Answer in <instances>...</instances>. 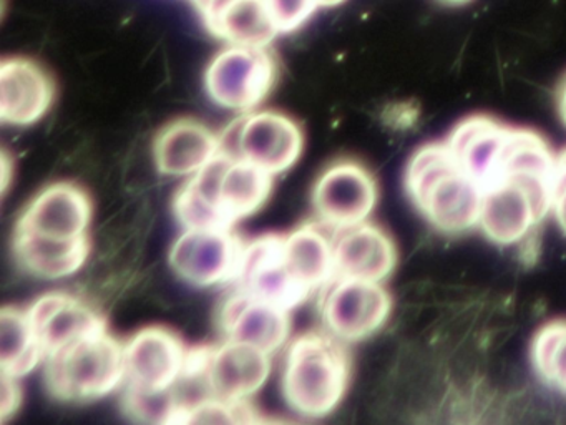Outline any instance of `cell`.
Here are the masks:
<instances>
[{
  "label": "cell",
  "instance_id": "6da1fadb",
  "mask_svg": "<svg viewBox=\"0 0 566 425\" xmlns=\"http://www.w3.org/2000/svg\"><path fill=\"white\" fill-rule=\"evenodd\" d=\"M403 185L437 231L460 235L479 226L482 185L460 166L446 142L420 146L410 156Z\"/></svg>",
  "mask_w": 566,
  "mask_h": 425
},
{
  "label": "cell",
  "instance_id": "7a4b0ae2",
  "mask_svg": "<svg viewBox=\"0 0 566 425\" xmlns=\"http://www.w3.org/2000/svg\"><path fill=\"white\" fill-rule=\"evenodd\" d=\"M353 361L346 342L329 332H304L287 342L281 391L287 407L304 418L333 414L349 387Z\"/></svg>",
  "mask_w": 566,
  "mask_h": 425
},
{
  "label": "cell",
  "instance_id": "3957f363",
  "mask_svg": "<svg viewBox=\"0 0 566 425\" xmlns=\"http://www.w3.org/2000/svg\"><path fill=\"white\" fill-rule=\"evenodd\" d=\"M42 369L45 388L55 401H101L124 387V342L105 329L52 352Z\"/></svg>",
  "mask_w": 566,
  "mask_h": 425
},
{
  "label": "cell",
  "instance_id": "277c9868",
  "mask_svg": "<svg viewBox=\"0 0 566 425\" xmlns=\"http://www.w3.org/2000/svg\"><path fill=\"white\" fill-rule=\"evenodd\" d=\"M273 371V355L243 342L223 339L221 344L190 349L184 379L198 385L201 394L227 401H250Z\"/></svg>",
  "mask_w": 566,
  "mask_h": 425
},
{
  "label": "cell",
  "instance_id": "5b68a950",
  "mask_svg": "<svg viewBox=\"0 0 566 425\" xmlns=\"http://www.w3.org/2000/svg\"><path fill=\"white\" fill-rule=\"evenodd\" d=\"M277 80V60L270 46L228 45L208 63L205 90L211 102L238 113L254 112Z\"/></svg>",
  "mask_w": 566,
  "mask_h": 425
},
{
  "label": "cell",
  "instance_id": "8992f818",
  "mask_svg": "<svg viewBox=\"0 0 566 425\" xmlns=\"http://www.w3.org/2000/svg\"><path fill=\"white\" fill-rule=\"evenodd\" d=\"M223 152L253 163L270 175L290 172L304 152L303 126L277 110L244 113L228 128Z\"/></svg>",
  "mask_w": 566,
  "mask_h": 425
},
{
  "label": "cell",
  "instance_id": "52a82bcc",
  "mask_svg": "<svg viewBox=\"0 0 566 425\" xmlns=\"http://www.w3.org/2000/svg\"><path fill=\"white\" fill-rule=\"evenodd\" d=\"M190 349L165 328L147 325L124 341V391L158 395L174 391L187 374Z\"/></svg>",
  "mask_w": 566,
  "mask_h": 425
},
{
  "label": "cell",
  "instance_id": "ba28073f",
  "mask_svg": "<svg viewBox=\"0 0 566 425\" xmlns=\"http://www.w3.org/2000/svg\"><path fill=\"white\" fill-rule=\"evenodd\" d=\"M553 186L502 178L483 189L479 228L500 246L516 245L552 211Z\"/></svg>",
  "mask_w": 566,
  "mask_h": 425
},
{
  "label": "cell",
  "instance_id": "9c48e42d",
  "mask_svg": "<svg viewBox=\"0 0 566 425\" xmlns=\"http://www.w3.org/2000/svg\"><path fill=\"white\" fill-rule=\"evenodd\" d=\"M379 201L376 176L356 159H337L321 172L311 191L317 222L343 231L367 221Z\"/></svg>",
  "mask_w": 566,
  "mask_h": 425
},
{
  "label": "cell",
  "instance_id": "30bf717a",
  "mask_svg": "<svg viewBox=\"0 0 566 425\" xmlns=\"http://www.w3.org/2000/svg\"><path fill=\"white\" fill-rule=\"evenodd\" d=\"M392 312V296L382 282L336 278L321 302L324 328L346 344L379 332Z\"/></svg>",
  "mask_w": 566,
  "mask_h": 425
},
{
  "label": "cell",
  "instance_id": "8fae6325",
  "mask_svg": "<svg viewBox=\"0 0 566 425\" xmlns=\"http://www.w3.org/2000/svg\"><path fill=\"white\" fill-rule=\"evenodd\" d=\"M243 249L233 229L187 228L171 245L168 261L188 284L213 288L237 279Z\"/></svg>",
  "mask_w": 566,
  "mask_h": 425
},
{
  "label": "cell",
  "instance_id": "7c38bea8",
  "mask_svg": "<svg viewBox=\"0 0 566 425\" xmlns=\"http://www.w3.org/2000/svg\"><path fill=\"white\" fill-rule=\"evenodd\" d=\"M234 289L293 311L311 292L294 278L283 252V232H268L244 241Z\"/></svg>",
  "mask_w": 566,
  "mask_h": 425
},
{
  "label": "cell",
  "instance_id": "4fadbf2b",
  "mask_svg": "<svg viewBox=\"0 0 566 425\" xmlns=\"http://www.w3.org/2000/svg\"><path fill=\"white\" fill-rule=\"evenodd\" d=\"M223 339L253 345L274 355L291 341V311L234 289L218 311Z\"/></svg>",
  "mask_w": 566,
  "mask_h": 425
},
{
  "label": "cell",
  "instance_id": "5bb4252c",
  "mask_svg": "<svg viewBox=\"0 0 566 425\" xmlns=\"http://www.w3.org/2000/svg\"><path fill=\"white\" fill-rule=\"evenodd\" d=\"M94 205L81 186L57 182L45 186L25 206L14 229L57 239H75L88 235Z\"/></svg>",
  "mask_w": 566,
  "mask_h": 425
},
{
  "label": "cell",
  "instance_id": "9a60e30c",
  "mask_svg": "<svg viewBox=\"0 0 566 425\" xmlns=\"http://www.w3.org/2000/svg\"><path fill=\"white\" fill-rule=\"evenodd\" d=\"M55 100V83L41 63L29 56H4L0 62V120L29 126L44 118Z\"/></svg>",
  "mask_w": 566,
  "mask_h": 425
},
{
  "label": "cell",
  "instance_id": "2e32d148",
  "mask_svg": "<svg viewBox=\"0 0 566 425\" xmlns=\"http://www.w3.org/2000/svg\"><path fill=\"white\" fill-rule=\"evenodd\" d=\"M28 312L45 355L108 329L107 319L94 305L71 292H45L28 305Z\"/></svg>",
  "mask_w": 566,
  "mask_h": 425
},
{
  "label": "cell",
  "instance_id": "e0dca14e",
  "mask_svg": "<svg viewBox=\"0 0 566 425\" xmlns=\"http://www.w3.org/2000/svg\"><path fill=\"white\" fill-rule=\"evenodd\" d=\"M333 236L336 278L384 282L396 271L399 251L382 226L367 219Z\"/></svg>",
  "mask_w": 566,
  "mask_h": 425
},
{
  "label": "cell",
  "instance_id": "ac0fdd59",
  "mask_svg": "<svg viewBox=\"0 0 566 425\" xmlns=\"http://www.w3.org/2000/svg\"><path fill=\"white\" fill-rule=\"evenodd\" d=\"M223 153V138L200 120L177 118L155 136L154 159L167 176H193Z\"/></svg>",
  "mask_w": 566,
  "mask_h": 425
},
{
  "label": "cell",
  "instance_id": "d6986e66",
  "mask_svg": "<svg viewBox=\"0 0 566 425\" xmlns=\"http://www.w3.org/2000/svg\"><path fill=\"white\" fill-rule=\"evenodd\" d=\"M510 132L512 126L499 120L475 115L462 120L446 143L460 166L485 189L495 182Z\"/></svg>",
  "mask_w": 566,
  "mask_h": 425
},
{
  "label": "cell",
  "instance_id": "ffe728a7",
  "mask_svg": "<svg viewBox=\"0 0 566 425\" xmlns=\"http://www.w3.org/2000/svg\"><path fill=\"white\" fill-rule=\"evenodd\" d=\"M91 236L75 239L49 238L14 229L12 256L22 271L38 279H64L84 268L91 255Z\"/></svg>",
  "mask_w": 566,
  "mask_h": 425
},
{
  "label": "cell",
  "instance_id": "44dd1931",
  "mask_svg": "<svg viewBox=\"0 0 566 425\" xmlns=\"http://www.w3.org/2000/svg\"><path fill=\"white\" fill-rule=\"evenodd\" d=\"M321 222L283 232V252L296 281L311 294L336 279L334 236Z\"/></svg>",
  "mask_w": 566,
  "mask_h": 425
},
{
  "label": "cell",
  "instance_id": "7402d4cb",
  "mask_svg": "<svg viewBox=\"0 0 566 425\" xmlns=\"http://www.w3.org/2000/svg\"><path fill=\"white\" fill-rule=\"evenodd\" d=\"M203 22L228 45L270 46L281 33L264 0H227Z\"/></svg>",
  "mask_w": 566,
  "mask_h": 425
},
{
  "label": "cell",
  "instance_id": "603a6c76",
  "mask_svg": "<svg viewBox=\"0 0 566 425\" xmlns=\"http://www.w3.org/2000/svg\"><path fill=\"white\" fill-rule=\"evenodd\" d=\"M274 178L276 176L230 153L218 183V199L231 228L266 205L273 191Z\"/></svg>",
  "mask_w": 566,
  "mask_h": 425
},
{
  "label": "cell",
  "instance_id": "cb8c5ba5",
  "mask_svg": "<svg viewBox=\"0 0 566 425\" xmlns=\"http://www.w3.org/2000/svg\"><path fill=\"white\" fill-rule=\"evenodd\" d=\"M230 153H221L175 193L174 212L184 229H233L228 225L218 199V183Z\"/></svg>",
  "mask_w": 566,
  "mask_h": 425
},
{
  "label": "cell",
  "instance_id": "d4e9b609",
  "mask_svg": "<svg viewBox=\"0 0 566 425\" xmlns=\"http://www.w3.org/2000/svg\"><path fill=\"white\" fill-rule=\"evenodd\" d=\"M45 351L28 308L4 305L0 312V371L22 379L44 364Z\"/></svg>",
  "mask_w": 566,
  "mask_h": 425
},
{
  "label": "cell",
  "instance_id": "484cf974",
  "mask_svg": "<svg viewBox=\"0 0 566 425\" xmlns=\"http://www.w3.org/2000/svg\"><path fill=\"white\" fill-rule=\"evenodd\" d=\"M530 357L546 384L566 392V319L546 322L536 331Z\"/></svg>",
  "mask_w": 566,
  "mask_h": 425
},
{
  "label": "cell",
  "instance_id": "4316f807",
  "mask_svg": "<svg viewBox=\"0 0 566 425\" xmlns=\"http://www.w3.org/2000/svg\"><path fill=\"white\" fill-rule=\"evenodd\" d=\"M250 401H227L214 395H200L178 405L174 424H250L256 414Z\"/></svg>",
  "mask_w": 566,
  "mask_h": 425
},
{
  "label": "cell",
  "instance_id": "83f0119b",
  "mask_svg": "<svg viewBox=\"0 0 566 425\" xmlns=\"http://www.w3.org/2000/svg\"><path fill=\"white\" fill-rule=\"evenodd\" d=\"M281 33L303 27L319 9L317 0H264Z\"/></svg>",
  "mask_w": 566,
  "mask_h": 425
},
{
  "label": "cell",
  "instance_id": "f1b7e54d",
  "mask_svg": "<svg viewBox=\"0 0 566 425\" xmlns=\"http://www.w3.org/2000/svg\"><path fill=\"white\" fill-rule=\"evenodd\" d=\"M19 381L21 379L2 374V391H0V422L2 424L14 417L21 408L24 392H22V385Z\"/></svg>",
  "mask_w": 566,
  "mask_h": 425
},
{
  "label": "cell",
  "instance_id": "f546056e",
  "mask_svg": "<svg viewBox=\"0 0 566 425\" xmlns=\"http://www.w3.org/2000/svg\"><path fill=\"white\" fill-rule=\"evenodd\" d=\"M552 212L559 228L566 235V179L553 182Z\"/></svg>",
  "mask_w": 566,
  "mask_h": 425
},
{
  "label": "cell",
  "instance_id": "4dcf8cb0",
  "mask_svg": "<svg viewBox=\"0 0 566 425\" xmlns=\"http://www.w3.org/2000/svg\"><path fill=\"white\" fill-rule=\"evenodd\" d=\"M556 110H558L559 120L566 128V76L556 92Z\"/></svg>",
  "mask_w": 566,
  "mask_h": 425
},
{
  "label": "cell",
  "instance_id": "1f68e13d",
  "mask_svg": "<svg viewBox=\"0 0 566 425\" xmlns=\"http://www.w3.org/2000/svg\"><path fill=\"white\" fill-rule=\"evenodd\" d=\"M2 165H4V168H2V172H4V185H2V188L8 189L9 186V158L8 153L4 152V155H2Z\"/></svg>",
  "mask_w": 566,
  "mask_h": 425
},
{
  "label": "cell",
  "instance_id": "d6a6232c",
  "mask_svg": "<svg viewBox=\"0 0 566 425\" xmlns=\"http://www.w3.org/2000/svg\"><path fill=\"white\" fill-rule=\"evenodd\" d=\"M344 0H317V3H319V7H334L339 6V3H343Z\"/></svg>",
  "mask_w": 566,
  "mask_h": 425
},
{
  "label": "cell",
  "instance_id": "836d02e7",
  "mask_svg": "<svg viewBox=\"0 0 566 425\" xmlns=\"http://www.w3.org/2000/svg\"><path fill=\"white\" fill-rule=\"evenodd\" d=\"M437 2L446 3V6H462V3L470 2V0H437Z\"/></svg>",
  "mask_w": 566,
  "mask_h": 425
}]
</instances>
